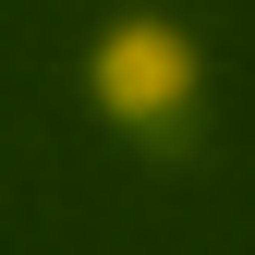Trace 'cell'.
Masks as SVG:
<instances>
[{"instance_id": "1", "label": "cell", "mask_w": 255, "mask_h": 255, "mask_svg": "<svg viewBox=\"0 0 255 255\" xmlns=\"http://www.w3.org/2000/svg\"><path fill=\"white\" fill-rule=\"evenodd\" d=\"M85 85H98V110L122 134L170 146V134H195V110H207V49L182 37L170 12H122L110 37L85 49Z\"/></svg>"}]
</instances>
